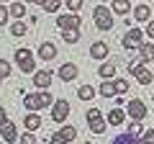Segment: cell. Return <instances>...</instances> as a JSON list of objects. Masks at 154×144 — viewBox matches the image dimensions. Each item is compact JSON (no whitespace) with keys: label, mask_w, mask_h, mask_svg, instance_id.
Returning a JSON list of instances; mask_svg holds the SVG:
<instances>
[{"label":"cell","mask_w":154,"mask_h":144,"mask_svg":"<svg viewBox=\"0 0 154 144\" xmlns=\"http://www.w3.org/2000/svg\"><path fill=\"white\" fill-rule=\"evenodd\" d=\"M54 103V98H51V93L49 90H41V93H31V95H23V105H26L31 113H36V111H41V108H49V105Z\"/></svg>","instance_id":"cell-1"},{"label":"cell","mask_w":154,"mask_h":144,"mask_svg":"<svg viewBox=\"0 0 154 144\" xmlns=\"http://www.w3.org/2000/svg\"><path fill=\"white\" fill-rule=\"evenodd\" d=\"M93 18H95V26H98L100 31H110V28L116 26L113 23V13L108 11V5H98L93 11Z\"/></svg>","instance_id":"cell-2"},{"label":"cell","mask_w":154,"mask_h":144,"mask_svg":"<svg viewBox=\"0 0 154 144\" xmlns=\"http://www.w3.org/2000/svg\"><path fill=\"white\" fill-rule=\"evenodd\" d=\"M16 64L21 67L26 75H33V72H36V59H33V54L28 49H16Z\"/></svg>","instance_id":"cell-3"},{"label":"cell","mask_w":154,"mask_h":144,"mask_svg":"<svg viewBox=\"0 0 154 144\" xmlns=\"http://www.w3.org/2000/svg\"><path fill=\"white\" fill-rule=\"evenodd\" d=\"M67 116H69V103H67V100H62V98L54 100V103H51V121L64 124Z\"/></svg>","instance_id":"cell-4"},{"label":"cell","mask_w":154,"mask_h":144,"mask_svg":"<svg viewBox=\"0 0 154 144\" xmlns=\"http://www.w3.org/2000/svg\"><path fill=\"white\" fill-rule=\"evenodd\" d=\"M126 111H128V116H131L134 121H141V118H146L149 108H146V105H144V100L134 98V100H128V105H126Z\"/></svg>","instance_id":"cell-5"},{"label":"cell","mask_w":154,"mask_h":144,"mask_svg":"<svg viewBox=\"0 0 154 144\" xmlns=\"http://www.w3.org/2000/svg\"><path fill=\"white\" fill-rule=\"evenodd\" d=\"M141 39H144L141 28H128L126 36H123V46H126V49H139V46H141Z\"/></svg>","instance_id":"cell-6"},{"label":"cell","mask_w":154,"mask_h":144,"mask_svg":"<svg viewBox=\"0 0 154 144\" xmlns=\"http://www.w3.org/2000/svg\"><path fill=\"white\" fill-rule=\"evenodd\" d=\"M33 85H36L38 90H46L51 85V72L49 70H36L33 72Z\"/></svg>","instance_id":"cell-7"},{"label":"cell","mask_w":154,"mask_h":144,"mask_svg":"<svg viewBox=\"0 0 154 144\" xmlns=\"http://www.w3.org/2000/svg\"><path fill=\"white\" fill-rule=\"evenodd\" d=\"M57 26L64 31V28H80V16H75V13H64V16L57 18Z\"/></svg>","instance_id":"cell-8"},{"label":"cell","mask_w":154,"mask_h":144,"mask_svg":"<svg viewBox=\"0 0 154 144\" xmlns=\"http://www.w3.org/2000/svg\"><path fill=\"white\" fill-rule=\"evenodd\" d=\"M0 136L5 139V142H16V139H18L16 124H13V121H8V118H5V121L0 124Z\"/></svg>","instance_id":"cell-9"},{"label":"cell","mask_w":154,"mask_h":144,"mask_svg":"<svg viewBox=\"0 0 154 144\" xmlns=\"http://www.w3.org/2000/svg\"><path fill=\"white\" fill-rule=\"evenodd\" d=\"M77 72H80V70H77V64L67 62V64H62L59 70H57V75H59V77L64 80V83H69V80H75V77H77Z\"/></svg>","instance_id":"cell-10"},{"label":"cell","mask_w":154,"mask_h":144,"mask_svg":"<svg viewBox=\"0 0 154 144\" xmlns=\"http://www.w3.org/2000/svg\"><path fill=\"white\" fill-rule=\"evenodd\" d=\"M149 16H152V11H149V5H146V3H139V5L134 8V18H136L139 23H146V21H152Z\"/></svg>","instance_id":"cell-11"},{"label":"cell","mask_w":154,"mask_h":144,"mask_svg":"<svg viewBox=\"0 0 154 144\" xmlns=\"http://www.w3.org/2000/svg\"><path fill=\"white\" fill-rule=\"evenodd\" d=\"M38 57H41L44 62L54 59V57H57V46H54V44H49V41H44V44L38 46Z\"/></svg>","instance_id":"cell-12"},{"label":"cell","mask_w":154,"mask_h":144,"mask_svg":"<svg viewBox=\"0 0 154 144\" xmlns=\"http://www.w3.org/2000/svg\"><path fill=\"white\" fill-rule=\"evenodd\" d=\"M90 57H93V59H105V57H108V44L95 41V44L90 46Z\"/></svg>","instance_id":"cell-13"},{"label":"cell","mask_w":154,"mask_h":144,"mask_svg":"<svg viewBox=\"0 0 154 144\" xmlns=\"http://www.w3.org/2000/svg\"><path fill=\"white\" fill-rule=\"evenodd\" d=\"M126 121V113H123V108H113V111L108 113V124H113V126H118V124Z\"/></svg>","instance_id":"cell-14"},{"label":"cell","mask_w":154,"mask_h":144,"mask_svg":"<svg viewBox=\"0 0 154 144\" xmlns=\"http://www.w3.org/2000/svg\"><path fill=\"white\" fill-rule=\"evenodd\" d=\"M110 144H141V139H136L134 134H128V131H126V134H118V136H116Z\"/></svg>","instance_id":"cell-15"},{"label":"cell","mask_w":154,"mask_h":144,"mask_svg":"<svg viewBox=\"0 0 154 144\" xmlns=\"http://www.w3.org/2000/svg\"><path fill=\"white\" fill-rule=\"evenodd\" d=\"M139 52H141V64H146V62L154 59V44H141Z\"/></svg>","instance_id":"cell-16"},{"label":"cell","mask_w":154,"mask_h":144,"mask_svg":"<svg viewBox=\"0 0 154 144\" xmlns=\"http://www.w3.org/2000/svg\"><path fill=\"white\" fill-rule=\"evenodd\" d=\"M36 129H41V118H38V113H28L26 116V131H36Z\"/></svg>","instance_id":"cell-17"},{"label":"cell","mask_w":154,"mask_h":144,"mask_svg":"<svg viewBox=\"0 0 154 144\" xmlns=\"http://www.w3.org/2000/svg\"><path fill=\"white\" fill-rule=\"evenodd\" d=\"M62 39H64L67 44H77V39H80V28H64V31H62Z\"/></svg>","instance_id":"cell-18"},{"label":"cell","mask_w":154,"mask_h":144,"mask_svg":"<svg viewBox=\"0 0 154 144\" xmlns=\"http://www.w3.org/2000/svg\"><path fill=\"white\" fill-rule=\"evenodd\" d=\"M136 80L141 85H152V80H154V75H152V70H146V67H141V70L136 72Z\"/></svg>","instance_id":"cell-19"},{"label":"cell","mask_w":154,"mask_h":144,"mask_svg":"<svg viewBox=\"0 0 154 144\" xmlns=\"http://www.w3.org/2000/svg\"><path fill=\"white\" fill-rule=\"evenodd\" d=\"M77 95H80V100H93L95 98V88H93V85H80Z\"/></svg>","instance_id":"cell-20"},{"label":"cell","mask_w":154,"mask_h":144,"mask_svg":"<svg viewBox=\"0 0 154 144\" xmlns=\"http://www.w3.org/2000/svg\"><path fill=\"white\" fill-rule=\"evenodd\" d=\"M98 75H100L103 80H110V77L116 75V64H108V62H105V64H100V67H98Z\"/></svg>","instance_id":"cell-21"},{"label":"cell","mask_w":154,"mask_h":144,"mask_svg":"<svg viewBox=\"0 0 154 144\" xmlns=\"http://www.w3.org/2000/svg\"><path fill=\"white\" fill-rule=\"evenodd\" d=\"M110 5H113V13H121V16H126L128 13V0H110Z\"/></svg>","instance_id":"cell-22"},{"label":"cell","mask_w":154,"mask_h":144,"mask_svg":"<svg viewBox=\"0 0 154 144\" xmlns=\"http://www.w3.org/2000/svg\"><path fill=\"white\" fill-rule=\"evenodd\" d=\"M8 13H11L13 18H23L26 16V5H23V3H13V5H8Z\"/></svg>","instance_id":"cell-23"},{"label":"cell","mask_w":154,"mask_h":144,"mask_svg":"<svg viewBox=\"0 0 154 144\" xmlns=\"http://www.w3.org/2000/svg\"><path fill=\"white\" fill-rule=\"evenodd\" d=\"M98 93L103 95V98H116V88H113V83H110V80H105V83L100 85Z\"/></svg>","instance_id":"cell-24"},{"label":"cell","mask_w":154,"mask_h":144,"mask_svg":"<svg viewBox=\"0 0 154 144\" xmlns=\"http://www.w3.org/2000/svg\"><path fill=\"white\" fill-rule=\"evenodd\" d=\"M57 134H59V136L64 139V142H72V139L77 136V129H75V126H62Z\"/></svg>","instance_id":"cell-25"},{"label":"cell","mask_w":154,"mask_h":144,"mask_svg":"<svg viewBox=\"0 0 154 144\" xmlns=\"http://www.w3.org/2000/svg\"><path fill=\"white\" fill-rule=\"evenodd\" d=\"M41 8H44L46 13H57L62 8V0H44V3H41Z\"/></svg>","instance_id":"cell-26"},{"label":"cell","mask_w":154,"mask_h":144,"mask_svg":"<svg viewBox=\"0 0 154 144\" xmlns=\"http://www.w3.org/2000/svg\"><path fill=\"white\" fill-rule=\"evenodd\" d=\"M88 124H90V131H93V134H103L105 126H108L103 118H95V121H88Z\"/></svg>","instance_id":"cell-27"},{"label":"cell","mask_w":154,"mask_h":144,"mask_svg":"<svg viewBox=\"0 0 154 144\" xmlns=\"http://www.w3.org/2000/svg\"><path fill=\"white\" fill-rule=\"evenodd\" d=\"M11 33H13V36H23V33H26V23H23V21L11 23Z\"/></svg>","instance_id":"cell-28"},{"label":"cell","mask_w":154,"mask_h":144,"mask_svg":"<svg viewBox=\"0 0 154 144\" xmlns=\"http://www.w3.org/2000/svg\"><path fill=\"white\" fill-rule=\"evenodd\" d=\"M113 88H116V95H121L128 90V80H113Z\"/></svg>","instance_id":"cell-29"},{"label":"cell","mask_w":154,"mask_h":144,"mask_svg":"<svg viewBox=\"0 0 154 144\" xmlns=\"http://www.w3.org/2000/svg\"><path fill=\"white\" fill-rule=\"evenodd\" d=\"M18 142L21 144H36V136H33V131H23L21 136H18Z\"/></svg>","instance_id":"cell-30"},{"label":"cell","mask_w":154,"mask_h":144,"mask_svg":"<svg viewBox=\"0 0 154 144\" xmlns=\"http://www.w3.org/2000/svg\"><path fill=\"white\" fill-rule=\"evenodd\" d=\"M8 75H11V62H8V59H0V80L8 77Z\"/></svg>","instance_id":"cell-31"},{"label":"cell","mask_w":154,"mask_h":144,"mask_svg":"<svg viewBox=\"0 0 154 144\" xmlns=\"http://www.w3.org/2000/svg\"><path fill=\"white\" fill-rule=\"evenodd\" d=\"M141 144H154V129L141 131Z\"/></svg>","instance_id":"cell-32"},{"label":"cell","mask_w":154,"mask_h":144,"mask_svg":"<svg viewBox=\"0 0 154 144\" xmlns=\"http://www.w3.org/2000/svg\"><path fill=\"white\" fill-rule=\"evenodd\" d=\"M82 3H85V0H67V11L77 13V11H80V8H82Z\"/></svg>","instance_id":"cell-33"},{"label":"cell","mask_w":154,"mask_h":144,"mask_svg":"<svg viewBox=\"0 0 154 144\" xmlns=\"http://www.w3.org/2000/svg\"><path fill=\"white\" fill-rule=\"evenodd\" d=\"M128 134H134V136H139V134H141V121H134L131 126H128Z\"/></svg>","instance_id":"cell-34"},{"label":"cell","mask_w":154,"mask_h":144,"mask_svg":"<svg viewBox=\"0 0 154 144\" xmlns=\"http://www.w3.org/2000/svg\"><path fill=\"white\" fill-rule=\"evenodd\" d=\"M8 16H11V13H8V8L0 5V26H5V23H8Z\"/></svg>","instance_id":"cell-35"},{"label":"cell","mask_w":154,"mask_h":144,"mask_svg":"<svg viewBox=\"0 0 154 144\" xmlns=\"http://www.w3.org/2000/svg\"><path fill=\"white\" fill-rule=\"evenodd\" d=\"M141 67H144L141 62H128V72H131V75H136V72L141 70Z\"/></svg>","instance_id":"cell-36"},{"label":"cell","mask_w":154,"mask_h":144,"mask_svg":"<svg viewBox=\"0 0 154 144\" xmlns=\"http://www.w3.org/2000/svg\"><path fill=\"white\" fill-rule=\"evenodd\" d=\"M95 118H100V111L98 108H88V121H95Z\"/></svg>","instance_id":"cell-37"},{"label":"cell","mask_w":154,"mask_h":144,"mask_svg":"<svg viewBox=\"0 0 154 144\" xmlns=\"http://www.w3.org/2000/svg\"><path fill=\"white\" fill-rule=\"evenodd\" d=\"M144 33H146L149 39H154V21H149V23H146V28H144Z\"/></svg>","instance_id":"cell-38"},{"label":"cell","mask_w":154,"mask_h":144,"mask_svg":"<svg viewBox=\"0 0 154 144\" xmlns=\"http://www.w3.org/2000/svg\"><path fill=\"white\" fill-rule=\"evenodd\" d=\"M49 144H67V142H64V139H62V136H59V134H54V136H51V139H49Z\"/></svg>","instance_id":"cell-39"},{"label":"cell","mask_w":154,"mask_h":144,"mask_svg":"<svg viewBox=\"0 0 154 144\" xmlns=\"http://www.w3.org/2000/svg\"><path fill=\"white\" fill-rule=\"evenodd\" d=\"M5 121V108H3V105H0V124Z\"/></svg>","instance_id":"cell-40"},{"label":"cell","mask_w":154,"mask_h":144,"mask_svg":"<svg viewBox=\"0 0 154 144\" xmlns=\"http://www.w3.org/2000/svg\"><path fill=\"white\" fill-rule=\"evenodd\" d=\"M21 3H38V5H41V3H44V0H21Z\"/></svg>","instance_id":"cell-41"},{"label":"cell","mask_w":154,"mask_h":144,"mask_svg":"<svg viewBox=\"0 0 154 144\" xmlns=\"http://www.w3.org/2000/svg\"><path fill=\"white\" fill-rule=\"evenodd\" d=\"M0 3H11V0H0Z\"/></svg>","instance_id":"cell-42"},{"label":"cell","mask_w":154,"mask_h":144,"mask_svg":"<svg viewBox=\"0 0 154 144\" xmlns=\"http://www.w3.org/2000/svg\"><path fill=\"white\" fill-rule=\"evenodd\" d=\"M103 3H110V0H103Z\"/></svg>","instance_id":"cell-43"},{"label":"cell","mask_w":154,"mask_h":144,"mask_svg":"<svg viewBox=\"0 0 154 144\" xmlns=\"http://www.w3.org/2000/svg\"><path fill=\"white\" fill-rule=\"evenodd\" d=\"M152 103H154V98H152Z\"/></svg>","instance_id":"cell-44"}]
</instances>
